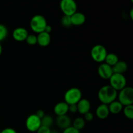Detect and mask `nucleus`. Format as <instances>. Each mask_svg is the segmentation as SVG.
I'll list each match as a JSON object with an SVG mask.
<instances>
[{
	"label": "nucleus",
	"mask_w": 133,
	"mask_h": 133,
	"mask_svg": "<svg viewBox=\"0 0 133 133\" xmlns=\"http://www.w3.org/2000/svg\"><path fill=\"white\" fill-rule=\"evenodd\" d=\"M36 133H51V131L49 127L41 125V127L36 131Z\"/></svg>",
	"instance_id": "nucleus-27"
},
{
	"label": "nucleus",
	"mask_w": 133,
	"mask_h": 133,
	"mask_svg": "<svg viewBox=\"0 0 133 133\" xmlns=\"http://www.w3.org/2000/svg\"><path fill=\"white\" fill-rule=\"evenodd\" d=\"M37 37V44L41 47H46L50 44L51 42V36L50 34L47 33L45 32H42L38 34L36 36Z\"/></svg>",
	"instance_id": "nucleus-14"
},
{
	"label": "nucleus",
	"mask_w": 133,
	"mask_h": 133,
	"mask_svg": "<svg viewBox=\"0 0 133 133\" xmlns=\"http://www.w3.org/2000/svg\"><path fill=\"white\" fill-rule=\"evenodd\" d=\"M97 96L101 103L109 105L112 102L116 100L118 92L110 85H105L100 88Z\"/></svg>",
	"instance_id": "nucleus-1"
},
{
	"label": "nucleus",
	"mask_w": 133,
	"mask_h": 133,
	"mask_svg": "<svg viewBox=\"0 0 133 133\" xmlns=\"http://www.w3.org/2000/svg\"><path fill=\"white\" fill-rule=\"evenodd\" d=\"M53 118L51 116L45 115L41 119V125L42 126L49 127L53 125Z\"/></svg>",
	"instance_id": "nucleus-22"
},
{
	"label": "nucleus",
	"mask_w": 133,
	"mask_h": 133,
	"mask_svg": "<svg viewBox=\"0 0 133 133\" xmlns=\"http://www.w3.org/2000/svg\"><path fill=\"white\" fill-rule=\"evenodd\" d=\"M96 114L97 118L101 119H105L108 118L110 114L108 105L102 103L99 105L96 110Z\"/></svg>",
	"instance_id": "nucleus-13"
},
{
	"label": "nucleus",
	"mask_w": 133,
	"mask_h": 133,
	"mask_svg": "<svg viewBox=\"0 0 133 133\" xmlns=\"http://www.w3.org/2000/svg\"><path fill=\"white\" fill-rule=\"evenodd\" d=\"M110 113L112 114H118L123 110V106L117 100H115L108 105Z\"/></svg>",
	"instance_id": "nucleus-17"
},
{
	"label": "nucleus",
	"mask_w": 133,
	"mask_h": 133,
	"mask_svg": "<svg viewBox=\"0 0 133 133\" xmlns=\"http://www.w3.org/2000/svg\"><path fill=\"white\" fill-rule=\"evenodd\" d=\"M51 133H59V132H57V131H51Z\"/></svg>",
	"instance_id": "nucleus-35"
},
{
	"label": "nucleus",
	"mask_w": 133,
	"mask_h": 133,
	"mask_svg": "<svg viewBox=\"0 0 133 133\" xmlns=\"http://www.w3.org/2000/svg\"><path fill=\"white\" fill-rule=\"evenodd\" d=\"M8 35V29L6 26L0 23V43L5 40Z\"/></svg>",
	"instance_id": "nucleus-23"
},
{
	"label": "nucleus",
	"mask_w": 133,
	"mask_h": 133,
	"mask_svg": "<svg viewBox=\"0 0 133 133\" xmlns=\"http://www.w3.org/2000/svg\"><path fill=\"white\" fill-rule=\"evenodd\" d=\"M28 35V31L24 27H17L12 32V38L18 42H23L25 40Z\"/></svg>",
	"instance_id": "nucleus-10"
},
{
	"label": "nucleus",
	"mask_w": 133,
	"mask_h": 133,
	"mask_svg": "<svg viewBox=\"0 0 133 133\" xmlns=\"http://www.w3.org/2000/svg\"><path fill=\"white\" fill-rule=\"evenodd\" d=\"M60 8L64 15L71 16L77 10V5L74 0H62L60 2Z\"/></svg>",
	"instance_id": "nucleus-7"
},
{
	"label": "nucleus",
	"mask_w": 133,
	"mask_h": 133,
	"mask_svg": "<svg viewBox=\"0 0 133 133\" xmlns=\"http://www.w3.org/2000/svg\"><path fill=\"white\" fill-rule=\"evenodd\" d=\"M112 68L113 72L114 74H123V73H125L127 71L128 66H127V63L125 62L119 61Z\"/></svg>",
	"instance_id": "nucleus-18"
},
{
	"label": "nucleus",
	"mask_w": 133,
	"mask_h": 133,
	"mask_svg": "<svg viewBox=\"0 0 133 133\" xmlns=\"http://www.w3.org/2000/svg\"><path fill=\"white\" fill-rule=\"evenodd\" d=\"M35 114H36V115L40 119H42V118L45 115V112H44V110H38L37 112H36V113Z\"/></svg>",
	"instance_id": "nucleus-31"
},
{
	"label": "nucleus",
	"mask_w": 133,
	"mask_h": 133,
	"mask_svg": "<svg viewBox=\"0 0 133 133\" xmlns=\"http://www.w3.org/2000/svg\"><path fill=\"white\" fill-rule=\"evenodd\" d=\"M68 112H70L71 113H76L77 112V105H69L68 108Z\"/></svg>",
	"instance_id": "nucleus-30"
},
{
	"label": "nucleus",
	"mask_w": 133,
	"mask_h": 133,
	"mask_svg": "<svg viewBox=\"0 0 133 133\" xmlns=\"http://www.w3.org/2000/svg\"><path fill=\"white\" fill-rule=\"evenodd\" d=\"M51 31H52L51 26L49 25H48V24L47 25V26L45 27V30H44V32H47V33L50 34V32H51Z\"/></svg>",
	"instance_id": "nucleus-32"
},
{
	"label": "nucleus",
	"mask_w": 133,
	"mask_h": 133,
	"mask_svg": "<svg viewBox=\"0 0 133 133\" xmlns=\"http://www.w3.org/2000/svg\"><path fill=\"white\" fill-rule=\"evenodd\" d=\"M68 108L69 105L66 103L64 101H61V102H58L55 105L54 109V112L57 116H61L66 115L68 112Z\"/></svg>",
	"instance_id": "nucleus-12"
},
{
	"label": "nucleus",
	"mask_w": 133,
	"mask_h": 133,
	"mask_svg": "<svg viewBox=\"0 0 133 133\" xmlns=\"http://www.w3.org/2000/svg\"><path fill=\"white\" fill-rule=\"evenodd\" d=\"M123 114L127 118L129 119H133V105H127L123 108Z\"/></svg>",
	"instance_id": "nucleus-21"
},
{
	"label": "nucleus",
	"mask_w": 133,
	"mask_h": 133,
	"mask_svg": "<svg viewBox=\"0 0 133 133\" xmlns=\"http://www.w3.org/2000/svg\"><path fill=\"white\" fill-rule=\"evenodd\" d=\"M2 51H3V48H2V45L0 43V56H1V53H2Z\"/></svg>",
	"instance_id": "nucleus-33"
},
{
	"label": "nucleus",
	"mask_w": 133,
	"mask_h": 133,
	"mask_svg": "<svg viewBox=\"0 0 133 133\" xmlns=\"http://www.w3.org/2000/svg\"><path fill=\"white\" fill-rule=\"evenodd\" d=\"M77 112L81 114L84 115L87 112H90L91 109L90 102L88 99L85 98H82L77 104Z\"/></svg>",
	"instance_id": "nucleus-11"
},
{
	"label": "nucleus",
	"mask_w": 133,
	"mask_h": 133,
	"mask_svg": "<svg viewBox=\"0 0 133 133\" xmlns=\"http://www.w3.org/2000/svg\"><path fill=\"white\" fill-rule=\"evenodd\" d=\"M84 125H85V120L84 119V118H81V117L76 118L73 122L72 127H74V128L79 130V131L83 129Z\"/></svg>",
	"instance_id": "nucleus-20"
},
{
	"label": "nucleus",
	"mask_w": 133,
	"mask_h": 133,
	"mask_svg": "<svg viewBox=\"0 0 133 133\" xmlns=\"http://www.w3.org/2000/svg\"><path fill=\"white\" fill-rule=\"evenodd\" d=\"M90 54L91 57L95 62L102 63L105 61V57L108 53L107 50L104 45L97 44L92 48Z\"/></svg>",
	"instance_id": "nucleus-5"
},
{
	"label": "nucleus",
	"mask_w": 133,
	"mask_h": 133,
	"mask_svg": "<svg viewBox=\"0 0 133 133\" xmlns=\"http://www.w3.org/2000/svg\"><path fill=\"white\" fill-rule=\"evenodd\" d=\"M26 42H27V44L31 45H35V44H37V37H36V35H32V34H31L27 36V38L25 40Z\"/></svg>",
	"instance_id": "nucleus-25"
},
{
	"label": "nucleus",
	"mask_w": 133,
	"mask_h": 133,
	"mask_svg": "<svg viewBox=\"0 0 133 133\" xmlns=\"http://www.w3.org/2000/svg\"><path fill=\"white\" fill-rule=\"evenodd\" d=\"M64 102L68 105H77V103L82 99V92L79 88L73 87L70 88L65 92Z\"/></svg>",
	"instance_id": "nucleus-2"
},
{
	"label": "nucleus",
	"mask_w": 133,
	"mask_h": 133,
	"mask_svg": "<svg viewBox=\"0 0 133 133\" xmlns=\"http://www.w3.org/2000/svg\"><path fill=\"white\" fill-rule=\"evenodd\" d=\"M72 25L79 26L83 25L86 21V16L83 13L76 12L70 16Z\"/></svg>",
	"instance_id": "nucleus-15"
},
{
	"label": "nucleus",
	"mask_w": 133,
	"mask_h": 133,
	"mask_svg": "<svg viewBox=\"0 0 133 133\" xmlns=\"http://www.w3.org/2000/svg\"><path fill=\"white\" fill-rule=\"evenodd\" d=\"M62 133H81V132H80V131L74 128V127H72V126H70V127L64 129Z\"/></svg>",
	"instance_id": "nucleus-26"
},
{
	"label": "nucleus",
	"mask_w": 133,
	"mask_h": 133,
	"mask_svg": "<svg viewBox=\"0 0 133 133\" xmlns=\"http://www.w3.org/2000/svg\"><path fill=\"white\" fill-rule=\"evenodd\" d=\"M118 61H119V58H118V55H116L115 53H110L107 55L105 59V63L111 67H113Z\"/></svg>",
	"instance_id": "nucleus-19"
},
{
	"label": "nucleus",
	"mask_w": 133,
	"mask_h": 133,
	"mask_svg": "<svg viewBox=\"0 0 133 133\" xmlns=\"http://www.w3.org/2000/svg\"><path fill=\"white\" fill-rule=\"evenodd\" d=\"M84 119L85 122H91L94 119V114L90 112H88L84 115Z\"/></svg>",
	"instance_id": "nucleus-28"
},
{
	"label": "nucleus",
	"mask_w": 133,
	"mask_h": 133,
	"mask_svg": "<svg viewBox=\"0 0 133 133\" xmlns=\"http://www.w3.org/2000/svg\"><path fill=\"white\" fill-rule=\"evenodd\" d=\"M56 123H57V126L59 128L65 129L71 126V121L68 116L64 115L61 116H57Z\"/></svg>",
	"instance_id": "nucleus-16"
},
{
	"label": "nucleus",
	"mask_w": 133,
	"mask_h": 133,
	"mask_svg": "<svg viewBox=\"0 0 133 133\" xmlns=\"http://www.w3.org/2000/svg\"><path fill=\"white\" fill-rule=\"evenodd\" d=\"M61 24L64 27H70V26L72 25L70 16L64 15L61 18Z\"/></svg>",
	"instance_id": "nucleus-24"
},
{
	"label": "nucleus",
	"mask_w": 133,
	"mask_h": 133,
	"mask_svg": "<svg viewBox=\"0 0 133 133\" xmlns=\"http://www.w3.org/2000/svg\"><path fill=\"white\" fill-rule=\"evenodd\" d=\"M48 25L45 17L40 14H36L32 16L30 21V27L31 30L36 33L44 32Z\"/></svg>",
	"instance_id": "nucleus-3"
},
{
	"label": "nucleus",
	"mask_w": 133,
	"mask_h": 133,
	"mask_svg": "<svg viewBox=\"0 0 133 133\" xmlns=\"http://www.w3.org/2000/svg\"><path fill=\"white\" fill-rule=\"evenodd\" d=\"M118 101L123 107L132 105L133 88L131 87H125L118 93Z\"/></svg>",
	"instance_id": "nucleus-4"
},
{
	"label": "nucleus",
	"mask_w": 133,
	"mask_h": 133,
	"mask_svg": "<svg viewBox=\"0 0 133 133\" xmlns=\"http://www.w3.org/2000/svg\"><path fill=\"white\" fill-rule=\"evenodd\" d=\"M0 133H18L16 132L15 129L12 128H10V127H7V128H5L4 129H3L2 131H0Z\"/></svg>",
	"instance_id": "nucleus-29"
},
{
	"label": "nucleus",
	"mask_w": 133,
	"mask_h": 133,
	"mask_svg": "<svg viewBox=\"0 0 133 133\" xmlns=\"http://www.w3.org/2000/svg\"><path fill=\"white\" fill-rule=\"evenodd\" d=\"M109 80V83H110L109 85L112 87L117 92L120 91L121 90L124 88L127 84L125 77L123 75V74H114V73Z\"/></svg>",
	"instance_id": "nucleus-6"
},
{
	"label": "nucleus",
	"mask_w": 133,
	"mask_h": 133,
	"mask_svg": "<svg viewBox=\"0 0 133 133\" xmlns=\"http://www.w3.org/2000/svg\"><path fill=\"white\" fill-rule=\"evenodd\" d=\"M132 11H133V9H132L131 10V16H130L131 18V19H132Z\"/></svg>",
	"instance_id": "nucleus-34"
},
{
	"label": "nucleus",
	"mask_w": 133,
	"mask_h": 133,
	"mask_svg": "<svg viewBox=\"0 0 133 133\" xmlns=\"http://www.w3.org/2000/svg\"><path fill=\"white\" fill-rule=\"evenodd\" d=\"M41 125V119L35 114H31L26 119L25 127L29 132H36Z\"/></svg>",
	"instance_id": "nucleus-8"
},
{
	"label": "nucleus",
	"mask_w": 133,
	"mask_h": 133,
	"mask_svg": "<svg viewBox=\"0 0 133 133\" xmlns=\"http://www.w3.org/2000/svg\"><path fill=\"white\" fill-rule=\"evenodd\" d=\"M97 73L101 78L105 80H109L112 76L114 72H113L112 68L109 66L106 63H101L97 68Z\"/></svg>",
	"instance_id": "nucleus-9"
}]
</instances>
